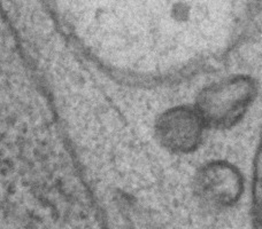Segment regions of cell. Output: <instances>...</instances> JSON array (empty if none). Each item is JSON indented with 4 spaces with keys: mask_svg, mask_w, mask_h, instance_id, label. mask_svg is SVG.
I'll return each instance as SVG.
<instances>
[{
    "mask_svg": "<svg viewBox=\"0 0 262 229\" xmlns=\"http://www.w3.org/2000/svg\"><path fill=\"white\" fill-rule=\"evenodd\" d=\"M230 174L222 169H209L201 173L196 181L199 194L208 202L226 204L232 200L237 185H230Z\"/></svg>",
    "mask_w": 262,
    "mask_h": 229,
    "instance_id": "cell-2",
    "label": "cell"
},
{
    "mask_svg": "<svg viewBox=\"0 0 262 229\" xmlns=\"http://www.w3.org/2000/svg\"><path fill=\"white\" fill-rule=\"evenodd\" d=\"M201 120L185 107L172 108L159 116L156 137L163 148L172 152H186L198 146L201 139Z\"/></svg>",
    "mask_w": 262,
    "mask_h": 229,
    "instance_id": "cell-1",
    "label": "cell"
},
{
    "mask_svg": "<svg viewBox=\"0 0 262 229\" xmlns=\"http://www.w3.org/2000/svg\"><path fill=\"white\" fill-rule=\"evenodd\" d=\"M260 188H261V190H262V175H261V177H260Z\"/></svg>",
    "mask_w": 262,
    "mask_h": 229,
    "instance_id": "cell-3",
    "label": "cell"
}]
</instances>
